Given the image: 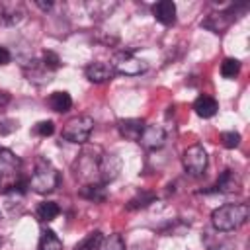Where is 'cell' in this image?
<instances>
[{
	"mask_svg": "<svg viewBox=\"0 0 250 250\" xmlns=\"http://www.w3.org/2000/svg\"><path fill=\"white\" fill-rule=\"evenodd\" d=\"M250 207L246 203H225L211 213V223L221 232H230L248 221Z\"/></svg>",
	"mask_w": 250,
	"mask_h": 250,
	"instance_id": "1",
	"label": "cell"
},
{
	"mask_svg": "<svg viewBox=\"0 0 250 250\" xmlns=\"http://www.w3.org/2000/svg\"><path fill=\"white\" fill-rule=\"evenodd\" d=\"M61 184V174L59 170L45 158H37L35 160V168H33V174L29 176V189H33L35 193L39 195H45V193H51L59 188Z\"/></svg>",
	"mask_w": 250,
	"mask_h": 250,
	"instance_id": "2",
	"label": "cell"
},
{
	"mask_svg": "<svg viewBox=\"0 0 250 250\" xmlns=\"http://www.w3.org/2000/svg\"><path fill=\"white\" fill-rule=\"evenodd\" d=\"M94 129V119L90 115H76L70 117L61 131V137L74 145H84L90 139V133Z\"/></svg>",
	"mask_w": 250,
	"mask_h": 250,
	"instance_id": "3",
	"label": "cell"
},
{
	"mask_svg": "<svg viewBox=\"0 0 250 250\" xmlns=\"http://www.w3.org/2000/svg\"><path fill=\"white\" fill-rule=\"evenodd\" d=\"M109 64L113 66L115 72H119V74H123V76H139V74L146 72V68H148L145 61L137 59V57H135L133 53H129V51H117V53L113 55V59H111Z\"/></svg>",
	"mask_w": 250,
	"mask_h": 250,
	"instance_id": "4",
	"label": "cell"
},
{
	"mask_svg": "<svg viewBox=\"0 0 250 250\" xmlns=\"http://www.w3.org/2000/svg\"><path fill=\"white\" fill-rule=\"evenodd\" d=\"M94 148H84L82 154L78 156L74 164V176L80 178L84 184H94V176H100V158L102 156H92Z\"/></svg>",
	"mask_w": 250,
	"mask_h": 250,
	"instance_id": "5",
	"label": "cell"
},
{
	"mask_svg": "<svg viewBox=\"0 0 250 250\" xmlns=\"http://www.w3.org/2000/svg\"><path fill=\"white\" fill-rule=\"evenodd\" d=\"M207 162L209 158L201 145H191L182 154V164L189 176H203V172L207 170Z\"/></svg>",
	"mask_w": 250,
	"mask_h": 250,
	"instance_id": "6",
	"label": "cell"
},
{
	"mask_svg": "<svg viewBox=\"0 0 250 250\" xmlns=\"http://www.w3.org/2000/svg\"><path fill=\"white\" fill-rule=\"evenodd\" d=\"M246 4H240V6H230L229 10H225V12H213V14H209L205 20H201V27H205V29H209V31H213V33H225L230 25H232V21H234V18H236V10L238 8H244Z\"/></svg>",
	"mask_w": 250,
	"mask_h": 250,
	"instance_id": "7",
	"label": "cell"
},
{
	"mask_svg": "<svg viewBox=\"0 0 250 250\" xmlns=\"http://www.w3.org/2000/svg\"><path fill=\"white\" fill-rule=\"evenodd\" d=\"M137 143L146 150L162 148L164 143H166V131L160 125H145V129H143V133H141Z\"/></svg>",
	"mask_w": 250,
	"mask_h": 250,
	"instance_id": "8",
	"label": "cell"
},
{
	"mask_svg": "<svg viewBox=\"0 0 250 250\" xmlns=\"http://www.w3.org/2000/svg\"><path fill=\"white\" fill-rule=\"evenodd\" d=\"M121 158L117 156V154H113V152H104L102 154V158H100V182L102 184H109V182H113L117 176H119V172H121Z\"/></svg>",
	"mask_w": 250,
	"mask_h": 250,
	"instance_id": "9",
	"label": "cell"
},
{
	"mask_svg": "<svg viewBox=\"0 0 250 250\" xmlns=\"http://www.w3.org/2000/svg\"><path fill=\"white\" fill-rule=\"evenodd\" d=\"M240 186H242V180H240L238 172L227 168L225 172H221V176L217 178V182H215V186L211 188V191H219V193H234V191L240 189Z\"/></svg>",
	"mask_w": 250,
	"mask_h": 250,
	"instance_id": "10",
	"label": "cell"
},
{
	"mask_svg": "<svg viewBox=\"0 0 250 250\" xmlns=\"http://www.w3.org/2000/svg\"><path fill=\"white\" fill-rule=\"evenodd\" d=\"M84 74H86V78H88L90 82H94V84H104V82H107V80L113 78L115 70H113L111 64L98 61V62H90V64L84 68Z\"/></svg>",
	"mask_w": 250,
	"mask_h": 250,
	"instance_id": "11",
	"label": "cell"
},
{
	"mask_svg": "<svg viewBox=\"0 0 250 250\" xmlns=\"http://www.w3.org/2000/svg\"><path fill=\"white\" fill-rule=\"evenodd\" d=\"M145 119L141 117H129V119H119L117 121V131L123 139L127 141H139L143 129H145Z\"/></svg>",
	"mask_w": 250,
	"mask_h": 250,
	"instance_id": "12",
	"label": "cell"
},
{
	"mask_svg": "<svg viewBox=\"0 0 250 250\" xmlns=\"http://www.w3.org/2000/svg\"><path fill=\"white\" fill-rule=\"evenodd\" d=\"M152 16L162 25H174L176 23V4L172 0H160L152 6Z\"/></svg>",
	"mask_w": 250,
	"mask_h": 250,
	"instance_id": "13",
	"label": "cell"
},
{
	"mask_svg": "<svg viewBox=\"0 0 250 250\" xmlns=\"http://www.w3.org/2000/svg\"><path fill=\"white\" fill-rule=\"evenodd\" d=\"M21 168V160L20 156H16L10 148L0 146V180L6 176H14L18 174Z\"/></svg>",
	"mask_w": 250,
	"mask_h": 250,
	"instance_id": "14",
	"label": "cell"
},
{
	"mask_svg": "<svg viewBox=\"0 0 250 250\" xmlns=\"http://www.w3.org/2000/svg\"><path fill=\"white\" fill-rule=\"evenodd\" d=\"M80 197L88 199V201H94V203H104L107 199V188L105 184L102 182H94V184H84L80 188Z\"/></svg>",
	"mask_w": 250,
	"mask_h": 250,
	"instance_id": "15",
	"label": "cell"
},
{
	"mask_svg": "<svg viewBox=\"0 0 250 250\" xmlns=\"http://www.w3.org/2000/svg\"><path fill=\"white\" fill-rule=\"evenodd\" d=\"M193 109H195V113H197L199 117L209 119V117H213V115L219 111V104H217L215 98L203 94V96H199V98L193 102Z\"/></svg>",
	"mask_w": 250,
	"mask_h": 250,
	"instance_id": "16",
	"label": "cell"
},
{
	"mask_svg": "<svg viewBox=\"0 0 250 250\" xmlns=\"http://www.w3.org/2000/svg\"><path fill=\"white\" fill-rule=\"evenodd\" d=\"M47 104H49V107H51L53 111H57V113H66V111L72 107V98H70L68 92L57 90V92H53V94L49 96Z\"/></svg>",
	"mask_w": 250,
	"mask_h": 250,
	"instance_id": "17",
	"label": "cell"
},
{
	"mask_svg": "<svg viewBox=\"0 0 250 250\" xmlns=\"http://www.w3.org/2000/svg\"><path fill=\"white\" fill-rule=\"evenodd\" d=\"M37 250H62V240L59 238V234L51 229H43L41 236H39V246Z\"/></svg>",
	"mask_w": 250,
	"mask_h": 250,
	"instance_id": "18",
	"label": "cell"
},
{
	"mask_svg": "<svg viewBox=\"0 0 250 250\" xmlns=\"http://www.w3.org/2000/svg\"><path fill=\"white\" fill-rule=\"evenodd\" d=\"M25 76H27L29 82H33V84H37V86L47 84V82L51 80V78H49V70L43 66L41 61H31V72H25Z\"/></svg>",
	"mask_w": 250,
	"mask_h": 250,
	"instance_id": "19",
	"label": "cell"
},
{
	"mask_svg": "<svg viewBox=\"0 0 250 250\" xmlns=\"http://www.w3.org/2000/svg\"><path fill=\"white\" fill-rule=\"evenodd\" d=\"M59 213H61V207H59V203H55V201H43V203H39V207H37V219H39L41 223H51L53 219L59 217Z\"/></svg>",
	"mask_w": 250,
	"mask_h": 250,
	"instance_id": "20",
	"label": "cell"
},
{
	"mask_svg": "<svg viewBox=\"0 0 250 250\" xmlns=\"http://www.w3.org/2000/svg\"><path fill=\"white\" fill-rule=\"evenodd\" d=\"M154 199H156V193H152V191H139L135 197L129 199V203H127V211L145 209V207H148L150 203H154Z\"/></svg>",
	"mask_w": 250,
	"mask_h": 250,
	"instance_id": "21",
	"label": "cell"
},
{
	"mask_svg": "<svg viewBox=\"0 0 250 250\" xmlns=\"http://www.w3.org/2000/svg\"><path fill=\"white\" fill-rule=\"evenodd\" d=\"M98 250H125V240L119 232H113V234H107L102 238Z\"/></svg>",
	"mask_w": 250,
	"mask_h": 250,
	"instance_id": "22",
	"label": "cell"
},
{
	"mask_svg": "<svg viewBox=\"0 0 250 250\" xmlns=\"http://www.w3.org/2000/svg\"><path fill=\"white\" fill-rule=\"evenodd\" d=\"M115 2H86V10L90 12V16L94 18V16H109L113 10H115Z\"/></svg>",
	"mask_w": 250,
	"mask_h": 250,
	"instance_id": "23",
	"label": "cell"
},
{
	"mask_svg": "<svg viewBox=\"0 0 250 250\" xmlns=\"http://www.w3.org/2000/svg\"><path fill=\"white\" fill-rule=\"evenodd\" d=\"M102 238H104V234H102L100 230H94V232L86 234V236L74 246V250H96V248L100 246Z\"/></svg>",
	"mask_w": 250,
	"mask_h": 250,
	"instance_id": "24",
	"label": "cell"
},
{
	"mask_svg": "<svg viewBox=\"0 0 250 250\" xmlns=\"http://www.w3.org/2000/svg\"><path fill=\"white\" fill-rule=\"evenodd\" d=\"M238 72H240V61L238 59L229 57V59H225L221 62V74H223V78H236Z\"/></svg>",
	"mask_w": 250,
	"mask_h": 250,
	"instance_id": "25",
	"label": "cell"
},
{
	"mask_svg": "<svg viewBox=\"0 0 250 250\" xmlns=\"http://www.w3.org/2000/svg\"><path fill=\"white\" fill-rule=\"evenodd\" d=\"M27 189H29V178H25V176H18V178H16V182H12V184L6 188V193L23 195Z\"/></svg>",
	"mask_w": 250,
	"mask_h": 250,
	"instance_id": "26",
	"label": "cell"
},
{
	"mask_svg": "<svg viewBox=\"0 0 250 250\" xmlns=\"http://www.w3.org/2000/svg\"><path fill=\"white\" fill-rule=\"evenodd\" d=\"M219 139H221V145L225 148H236L240 145V135L236 131H223L219 135Z\"/></svg>",
	"mask_w": 250,
	"mask_h": 250,
	"instance_id": "27",
	"label": "cell"
},
{
	"mask_svg": "<svg viewBox=\"0 0 250 250\" xmlns=\"http://www.w3.org/2000/svg\"><path fill=\"white\" fill-rule=\"evenodd\" d=\"M41 62H43V66L47 68V70H57L59 66H61V59H59V55L55 53V51H43V59H41Z\"/></svg>",
	"mask_w": 250,
	"mask_h": 250,
	"instance_id": "28",
	"label": "cell"
},
{
	"mask_svg": "<svg viewBox=\"0 0 250 250\" xmlns=\"http://www.w3.org/2000/svg\"><path fill=\"white\" fill-rule=\"evenodd\" d=\"M33 133L39 135V137H49V135L55 133V123L49 121V119H47V121H39V123H35Z\"/></svg>",
	"mask_w": 250,
	"mask_h": 250,
	"instance_id": "29",
	"label": "cell"
},
{
	"mask_svg": "<svg viewBox=\"0 0 250 250\" xmlns=\"http://www.w3.org/2000/svg\"><path fill=\"white\" fill-rule=\"evenodd\" d=\"M14 129H18V121H14V119H0V135H10Z\"/></svg>",
	"mask_w": 250,
	"mask_h": 250,
	"instance_id": "30",
	"label": "cell"
},
{
	"mask_svg": "<svg viewBox=\"0 0 250 250\" xmlns=\"http://www.w3.org/2000/svg\"><path fill=\"white\" fill-rule=\"evenodd\" d=\"M10 61H12V55H10V51H8L6 47H2V45H0V66L8 64Z\"/></svg>",
	"mask_w": 250,
	"mask_h": 250,
	"instance_id": "31",
	"label": "cell"
},
{
	"mask_svg": "<svg viewBox=\"0 0 250 250\" xmlns=\"http://www.w3.org/2000/svg\"><path fill=\"white\" fill-rule=\"evenodd\" d=\"M8 104H10V94L4 92V90H0V107H4Z\"/></svg>",
	"mask_w": 250,
	"mask_h": 250,
	"instance_id": "32",
	"label": "cell"
},
{
	"mask_svg": "<svg viewBox=\"0 0 250 250\" xmlns=\"http://www.w3.org/2000/svg\"><path fill=\"white\" fill-rule=\"evenodd\" d=\"M35 6H39L41 10H45V12H47V10H51V8H53V2H39V0H37V2H35Z\"/></svg>",
	"mask_w": 250,
	"mask_h": 250,
	"instance_id": "33",
	"label": "cell"
},
{
	"mask_svg": "<svg viewBox=\"0 0 250 250\" xmlns=\"http://www.w3.org/2000/svg\"><path fill=\"white\" fill-rule=\"evenodd\" d=\"M0 188H2V184H0Z\"/></svg>",
	"mask_w": 250,
	"mask_h": 250,
	"instance_id": "34",
	"label": "cell"
},
{
	"mask_svg": "<svg viewBox=\"0 0 250 250\" xmlns=\"http://www.w3.org/2000/svg\"><path fill=\"white\" fill-rule=\"evenodd\" d=\"M0 217H2V215H0Z\"/></svg>",
	"mask_w": 250,
	"mask_h": 250,
	"instance_id": "35",
	"label": "cell"
}]
</instances>
